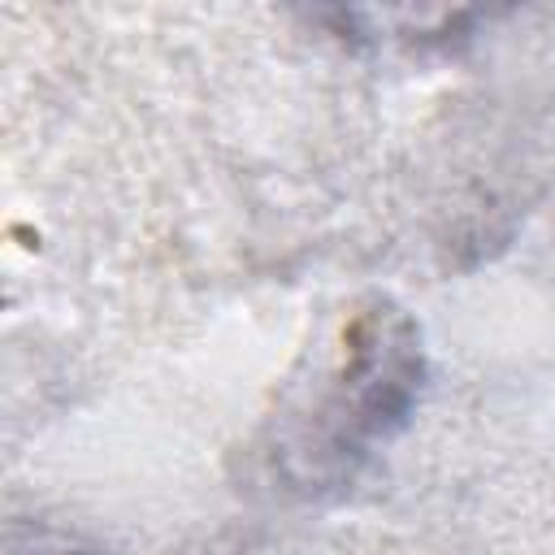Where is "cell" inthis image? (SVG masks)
<instances>
[{
    "mask_svg": "<svg viewBox=\"0 0 555 555\" xmlns=\"http://www.w3.org/2000/svg\"><path fill=\"white\" fill-rule=\"evenodd\" d=\"M421 390L416 325L386 299L356 308L338 334L325 386L304 403L291 468L308 481H338L386 442L412 412Z\"/></svg>",
    "mask_w": 555,
    "mask_h": 555,
    "instance_id": "obj_1",
    "label": "cell"
}]
</instances>
